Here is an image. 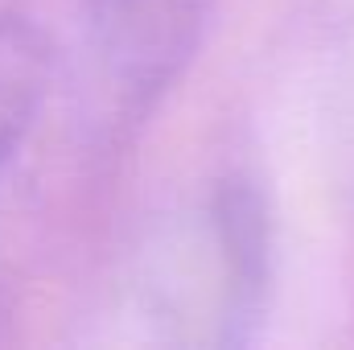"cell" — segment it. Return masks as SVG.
<instances>
[{
  "label": "cell",
  "instance_id": "7a4b0ae2",
  "mask_svg": "<svg viewBox=\"0 0 354 350\" xmlns=\"http://www.w3.org/2000/svg\"><path fill=\"white\" fill-rule=\"evenodd\" d=\"M46 83V46L25 21H0V161L17 145Z\"/></svg>",
  "mask_w": 354,
  "mask_h": 350
},
{
  "label": "cell",
  "instance_id": "6da1fadb",
  "mask_svg": "<svg viewBox=\"0 0 354 350\" xmlns=\"http://www.w3.org/2000/svg\"><path fill=\"white\" fill-rule=\"evenodd\" d=\"M95 37L111 75L132 91H157L174 79L202 25L206 0H87Z\"/></svg>",
  "mask_w": 354,
  "mask_h": 350
}]
</instances>
